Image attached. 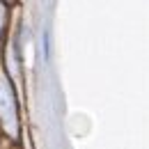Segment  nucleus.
Instances as JSON below:
<instances>
[{"label":"nucleus","mask_w":149,"mask_h":149,"mask_svg":"<svg viewBox=\"0 0 149 149\" xmlns=\"http://www.w3.org/2000/svg\"><path fill=\"white\" fill-rule=\"evenodd\" d=\"M0 124L5 131H9V135L19 133V124H16V101L9 83L5 80V76L0 74Z\"/></svg>","instance_id":"nucleus-1"},{"label":"nucleus","mask_w":149,"mask_h":149,"mask_svg":"<svg viewBox=\"0 0 149 149\" xmlns=\"http://www.w3.org/2000/svg\"><path fill=\"white\" fill-rule=\"evenodd\" d=\"M2 28H5V12H2V5H0V32H2Z\"/></svg>","instance_id":"nucleus-2"}]
</instances>
